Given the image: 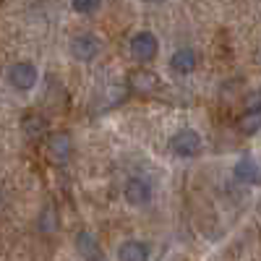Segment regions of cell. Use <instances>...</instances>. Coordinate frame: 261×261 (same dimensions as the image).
Wrapping results in <instances>:
<instances>
[{
    "instance_id": "obj_11",
    "label": "cell",
    "mask_w": 261,
    "mask_h": 261,
    "mask_svg": "<svg viewBox=\"0 0 261 261\" xmlns=\"http://www.w3.org/2000/svg\"><path fill=\"white\" fill-rule=\"evenodd\" d=\"M71 149H73V144H71V136L68 134H50L47 136V154L53 160L65 162V160L71 157Z\"/></svg>"
},
{
    "instance_id": "obj_9",
    "label": "cell",
    "mask_w": 261,
    "mask_h": 261,
    "mask_svg": "<svg viewBox=\"0 0 261 261\" xmlns=\"http://www.w3.org/2000/svg\"><path fill=\"white\" fill-rule=\"evenodd\" d=\"M151 258V248L144 243V241H123L120 248H118V261H149Z\"/></svg>"
},
{
    "instance_id": "obj_10",
    "label": "cell",
    "mask_w": 261,
    "mask_h": 261,
    "mask_svg": "<svg viewBox=\"0 0 261 261\" xmlns=\"http://www.w3.org/2000/svg\"><path fill=\"white\" fill-rule=\"evenodd\" d=\"M196 63H199V58H196V53L191 47H180L172 53L170 58V68L172 73H178V76H191L196 71Z\"/></svg>"
},
{
    "instance_id": "obj_13",
    "label": "cell",
    "mask_w": 261,
    "mask_h": 261,
    "mask_svg": "<svg viewBox=\"0 0 261 261\" xmlns=\"http://www.w3.org/2000/svg\"><path fill=\"white\" fill-rule=\"evenodd\" d=\"M71 8L81 16H92L102 8V0H71Z\"/></svg>"
},
{
    "instance_id": "obj_4",
    "label": "cell",
    "mask_w": 261,
    "mask_h": 261,
    "mask_svg": "<svg viewBox=\"0 0 261 261\" xmlns=\"http://www.w3.org/2000/svg\"><path fill=\"white\" fill-rule=\"evenodd\" d=\"M68 50H71L73 60H79V63H92V60H97L99 53H102V42H99L97 34L84 32V34H76V37L71 39Z\"/></svg>"
},
{
    "instance_id": "obj_15",
    "label": "cell",
    "mask_w": 261,
    "mask_h": 261,
    "mask_svg": "<svg viewBox=\"0 0 261 261\" xmlns=\"http://www.w3.org/2000/svg\"><path fill=\"white\" fill-rule=\"evenodd\" d=\"M149 3H162V0H149Z\"/></svg>"
},
{
    "instance_id": "obj_1",
    "label": "cell",
    "mask_w": 261,
    "mask_h": 261,
    "mask_svg": "<svg viewBox=\"0 0 261 261\" xmlns=\"http://www.w3.org/2000/svg\"><path fill=\"white\" fill-rule=\"evenodd\" d=\"M167 149L172 151L175 157L180 160H191V157H199L201 149H204V139L196 128H178L175 134L170 136Z\"/></svg>"
},
{
    "instance_id": "obj_6",
    "label": "cell",
    "mask_w": 261,
    "mask_h": 261,
    "mask_svg": "<svg viewBox=\"0 0 261 261\" xmlns=\"http://www.w3.org/2000/svg\"><path fill=\"white\" fill-rule=\"evenodd\" d=\"M123 199L130 206H146L151 201V186L144 178H128L123 186Z\"/></svg>"
},
{
    "instance_id": "obj_7",
    "label": "cell",
    "mask_w": 261,
    "mask_h": 261,
    "mask_svg": "<svg viewBox=\"0 0 261 261\" xmlns=\"http://www.w3.org/2000/svg\"><path fill=\"white\" fill-rule=\"evenodd\" d=\"M76 251L84 261H105V253H102V246L97 241V235L89 232V230H79L76 232Z\"/></svg>"
},
{
    "instance_id": "obj_12",
    "label": "cell",
    "mask_w": 261,
    "mask_h": 261,
    "mask_svg": "<svg viewBox=\"0 0 261 261\" xmlns=\"http://www.w3.org/2000/svg\"><path fill=\"white\" fill-rule=\"evenodd\" d=\"M21 130H24V136L29 139H39V136H45L47 134V120L42 118V115H27L24 120H21Z\"/></svg>"
},
{
    "instance_id": "obj_3",
    "label": "cell",
    "mask_w": 261,
    "mask_h": 261,
    "mask_svg": "<svg viewBox=\"0 0 261 261\" xmlns=\"http://www.w3.org/2000/svg\"><path fill=\"white\" fill-rule=\"evenodd\" d=\"M8 84H11V89L16 92H32L37 81H39V71H37V65L32 60H18L13 63L11 68H8Z\"/></svg>"
},
{
    "instance_id": "obj_8",
    "label": "cell",
    "mask_w": 261,
    "mask_h": 261,
    "mask_svg": "<svg viewBox=\"0 0 261 261\" xmlns=\"http://www.w3.org/2000/svg\"><path fill=\"white\" fill-rule=\"evenodd\" d=\"M232 178L243 186H261V167L251 157H243L232 165Z\"/></svg>"
},
{
    "instance_id": "obj_5",
    "label": "cell",
    "mask_w": 261,
    "mask_h": 261,
    "mask_svg": "<svg viewBox=\"0 0 261 261\" xmlns=\"http://www.w3.org/2000/svg\"><path fill=\"white\" fill-rule=\"evenodd\" d=\"M238 128H241L243 136H253L261 130V89H256L248 99H246V110L238 120Z\"/></svg>"
},
{
    "instance_id": "obj_2",
    "label": "cell",
    "mask_w": 261,
    "mask_h": 261,
    "mask_svg": "<svg viewBox=\"0 0 261 261\" xmlns=\"http://www.w3.org/2000/svg\"><path fill=\"white\" fill-rule=\"evenodd\" d=\"M128 50H130V55H134V60L151 63V60H157V55H160V39H157L154 32L141 29V32H136L134 37H130Z\"/></svg>"
},
{
    "instance_id": "obj_14",
    "label": "cell",
    "mask_w": 261,
    "mask_h": 261,
    "mask_svg": "<svg viewBox=\"0 0 261 261\" xmlns=\"http://www.w3.org/2000/svg\"><path fill=\"white\" fill-rule=\"evenodd\" d=\"M130 81H134V86H139V89H154L157 86V76L149 73V71H136L134 76H130Z\"/></svg>"
}]
</instances>
